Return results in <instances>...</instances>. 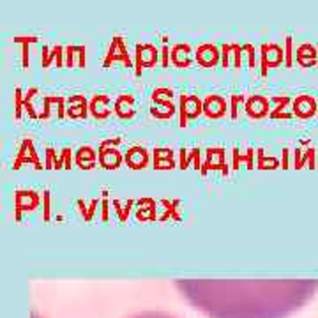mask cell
I'll return each mask as SVG.
<instances>
[{
    "instance_id": "obj_1",
    "label": "cell",
    "mask_w": 318,
    "mask_h": 318,
    "mask_svg": "<svg viewBox=\"0 0 318 318\" xmlns=\"http://www.w3.org/2000/svg\"><path fill=\"white\" fill-rule=\"evenodd\" d=\"M203 111V103L198 99V96L188 94L180 96V124L186 126L188 119H194Z\"/></svg>"
},
{
    "instance_id": "obj_2",
    "label": "cell",
    "mask_w": 318,
    "mask_h": 318,
    "mask_svg": "<svg viewBox=\"0 0 318 318\" xmlns=\"http://www.w3.org/2000/svg\"><path fill=\"white\" fill-rule=\"evenodd\" d=\"M113 143H119V140H110V142H103L101 148H99V163L105 168H119L122 163V154L117 147H113Z\"/></svg>"
},
{
    "instance_id": "obj_3",
    "label": "cell",
    "mask_w": 318,
    "mask_h": 318,
    "mask_svg": "<svg viewBox=\"0 0 318 318\" xmlns=\"http://www.w3.org/2000/svg\"><path fill=\"white\" fill-rule=\"evenodd\" d=\"M246 111L253 119H262L269 113V99L265 96H260V94L249 96L246 99Z\"/></svg>"
},
{
    "instance_id": "obj_4",
    "label": "cell",
    "mask_w": 318,
    "mask_h": 318,
    "mask_svg": "<svg viewBox=\"0 0 318 318\" xmlns=\"http://www.w3.org/2000/svg\"><path fill=\"white\" fill-rule=\"evenodd\" d=\"M203 113L211 119H217L226 113V99L223 96H217V94H212V96L205 97L203 101Z\"/></svg>"
},
{
    "instance_id": "obj_5",
    "label": "cell",
    "mask_w": 318,
    "mask_h": 318,
    "mask_svg": "<svg viewBox=\"0 0 318 318\" xmlns=\"http://www.w3.org/2000/svg\"><path fill=\"white\" fill-rule=\"evenodd\" d=\"M150 161V156H148V150L142 145H133V147L127 150L126 154V163L134 168V170H140V168H145Z\"/></svg>"
},
{
    "instance_id": "obj_6",
    "label": "cell",
    "mask_w": 318,
    "mask_h": 318,
    "mask_svg": "<svg viewBox=\"0 0 318 318\" xmlns=\"http://www.w3.org/2000/svg\"><path fill=\"white\" fill-rule=\"evenodd\" d=\"M170 59L177 67H189L191 62H193V59H191V46L184 44V42L175 44L170 51Z\"/></svg>"
},
{
    "instance_id": "obj_7",
    "label": "cell",
    "mask_w": 318,
    "mask_h": 318,
    "mask_svg": "<svg viewBox=\"0 0 318 318\" xmlns=\"http://www.w3.org/2000/svg\"><path fill=\"white\" fill-rule=\"evenodd\" d=\"M196 60L198 64L205 65V67H212L219 62V50H217L214 44H202V46L196 50Z\"/></svg>"
},
{
    "instance_id": "obj_8",
    "label": "cell",
    "mask_w": 318,
    "mask_h": 318,
    "mask_svg": "<svg viewBox=\"0 0 318 318\" xmlns=\"http://www.w3.org/2000/svg\"><path fill=\"white\" fill-rule=\"evenodd\" d=\"M283 59L281 48L277 44H263L262 48V65H263V73H267L269 65L277 64L279 60Z\"/></svg>"
},
{
    "instance_id": "obj_9",
    "label": "cell",
    "mask_w": 318,
    "mask_h": 318,
    "mask_svg": "<svg viewBox=\"0 0 318 318\" xmlns=\"http://www.w3.org/2000/svg\"><path fill=\"white\" fill-rule=\"evenodd\" d=\"M136 57H138V67L154 65L157 60V48H154L152 44H138Z\"/></svg>"
},
{
    "instance_id": "obj_10",
    "label": "cell",
    "mask_w": 318,
    "mask_h": 318,
    "mask_svg": "<svg viewBox=\"0 0 318 318\" xmlns=\"http://www.w3.org/2000/svg\"><path fill=\"white\" fill-rule=\"evenodd\" d=\"M134 97L129 96V94H122V96H119L115 99V105H113V108H115V113L119 117H122V119H129V117L134 115Z\"/></svg>"
},
{
    "instance_id": "obj_11",
    "label": "cell",
    "mask_w": 318,
    "mask_h": 318,
    "mask_svg": "<svg viewBox=\"0 0 318 318\" xmlns=\"http://www.w3.org/2000/svg\"><path fill=\"white\" fill-rule=\"evenodd\" d=\"M108 103H110V97L105 96V94L94 96L92 101H90V105H88V110L92 111V115L96 117V119H105V117L110 115Z\"/></svg>"
},
{
    "instance_id": "obj_12",
    "label": "cell",
    "mask_w": 318,
    "mask_h": 318,
    "mask_svg": "<svg viewBox=\"0 0 318 318\" xmlns=\"http://www.w3.org/2000/svg\"><path fill=\"white\" fill-rule=\"evenodd\" d=\"M39 203V196L36 191H18L16 193V207L18 211H32Z\"/></svg>"
},
{
    "instance_id": "obj_13",
    "label": "cell",
    "mask_w": 318,
    "mask_h": 318,
    "mask_svg": "<svg viewBox=\"0 0 318 318\" xmlns=\"http://www.w3.org/2000/svg\"><path fill=\"white\" fill-rule=\"evenodd\" d=\"M97 161V154L90 145H85V147H80L78 152H76V163L82 168H94Z\"/></svg>"
},
{
    "instance_id": "obj_14",
    "label": "cell",
    "mask_w": 318,
    "mask_h": 318,
    "mask_svg": "<svg viewBox=\"0 0 318 318\" xmlns=\"http://www.w3.org/2000/svg\"><path fill=\"white\" fill-rule=\"evenodd\" d=\"M113 59H124L126 62H129V57H127V50L124 46V41H122V37H115L113 42H111L110 46V51H108V59H106L105 65L110 64V60Z\"/></svg>"
},
{
    "instance_id": "obj_15",
    "label": "cell",
    "mask_w": 318,
    "mask_h": 318,
    "mask_svg": "<svg viewBox=\"0 0 318 318\" xmlns=\"http://www.w3.org/2000/svg\"><path fill=\"white\" fill-rule=\"evenodd\" d=\"M87 101H85V97L83 96H71L69 99V110H67V113H69L71 117H85L87 115Z\"/></svg>"
},
{
    "instance_id": "obj_16",
    "label": "cell",
    "mask_w": 318,
    "mask_h": 318,
    "mask_svg": "<svg viewBox=\"0 0 318 318\" xmlns=\"http://www.w3.org/2000/svg\"><path fill=\"white\" fill-rule=\"evenodd\" d=\"M154 165L157 168H171L173 166V150H170V148L154 150Z\"/></svg>"
},
{
    "instance_id": "obj_17",
    "label": "cell",
    "mask_w": 318,
    "mask_h": 318,
    "mask_svg": "<svg viewBox=\"0 0 318 318\" xmlns=\"http://www.w3.org/2000/svg\"><path fill=\"white\" fill-rule=\"evenodd\" d=\"M207 163L205 166H211V168H221L225 166V150L223 148H209L207 150Z\"/></svg>"
},
{
    "instance_id": "obj_18",
    "label": "cell",
    "mask_w": 318,
    "mask_h": 318,
    "mask_svg": "<svg viewBox=\"0 0 318 318\" xmlns=\"http://www.w3.org/2000/svg\"><path fill=\"white\" fill-rule=\"evenodd\" d=\"M131 318H175L171 317V315H166V313H154V311H148V313H140V315H134Z\"/></svg>"
}]
</instances>
